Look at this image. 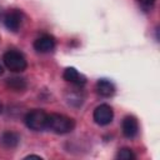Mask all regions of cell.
I'll use <instances>...</instances> for the list:
<instances>
[{
	"mask_svg": "<svg viewBox=\"0 0 160 160\" xmlns=\"http://www.w3.org/2000/svg\"><path fill=\"white\" fill-rule=\"evenodd\" d=\"M75 128V121L74 119L62 115V114H49L48 115V124H46V129L51 130L55 134H68L71 132Z\"/></svg>",
	"mask_w": 160,
	"mask_h": 160,
	"instance_id": "cell-1",
	"label": "cell"
},
{
	"mask_svg": "<svg viewBox=\"0 0 160 160\" xmlns=\"http://www.w3.org/2000/svg\"><path fill=\"white\" fill-rule=\"evenodd\" d=\"M2 61H4V65L6 66V69L12 72H21L28 66L25 56L18 50L6 51L2 56Z\"/></svg>",
	"mask_w": 160,
	"mask_h": 160,
	"instance_id": "cell-2",
	"label": "cell"
},
{
	"mask_svg": "<svg viewBox=\"0 0 160 160\" xmlns=\"http://www.w3.org/2000/svg\"><path fill=\"white\" fill-rule=\"evenodd\" d=\"M25 125L34 131H42L46 129L48 124V114L40 109H32L26 112L24 118Z\"/></svg>",
	"mask_w": 160,
	"mask_h": 160,
	"instance_id": "cell-3",
	"label": "cell"
},
{
	"mask_svg": "<svg viewBox=\"0 0 160 160\" xmlns=\"http://www.w3.org/2000/svg\"><path fill=\"white\" fill-rule=\"evenodd\" d=\"M92 119L100 126L109 125L114 119L112 108L110 105H108V104H100L99 106L95 108V110L92 112Z\"/></svg>",
	"mask_w": 160,
	"mask_h": 160,
	"instance_id": "cell-4",
	"label": "cell"
},
{
	"mask_svg": "<svg viewBox=\"0 0 160 160\" xmlns=\"http://www.w3.org/2000/svg\"><path fill=\"white\" fill-rule=\"evenodd\" d=\"M22 22V12L18 9L9 10L4 16V25L10 31H18Z\"/></svg>",
	"mask_w": 160,
	"mask_h": 160,
	"instance_id": "cell-5",
	"label": "cell"
},
{
	"mask_svg": "<svg viewBox=\"0 0 160 160\" xmlns=\"http://www.w3.org/2000/svg\"><path fill=\"white\" fill-rule=\"evenodd\" d=\"M54 48H55V39L49 34L41 35L34 41V49L41 54L50 52L54 50Z\"/></svg>",
	"mask_w": 160,
	"mask_h": 160,
	"instance_id": "cell-6",
	"label": "cell"
},
{
	"mask_svg": "<svg viewBox=\"0 0 160 160\" xmlns=\"http://www.w3.org/2000/svg\"><path fill=\"white\" fill-rule=\"evenodd\" d=\"M121 130L125 138L128 139H132L138 135L139 132V122L134 116H125L121 124Z\"/></svg>",
	"mask_w": 160,
	"mask_h": 160,
	"instance_id": "cell-7",
	"label": "cell"
},
{
	"mask_svg": "<svg viewBox=\"0 0 160 160\" xmlns=\"http://www.w3.org/2000/svg\"><path fill=\"white\" fill-rule=\"evenodd\" d=\"M62 78H64L65 81L71 82V84H74V85H76V86H82V85L86 82V78H85L82 74H80V72H79L75 68H72V66H69V68H66V69L64 70Z\"/></svg>",
	"mask_w": 160,
	"mask_h": 160,
	"instance_id": "cell-8",
	"label": "cell"
},
{
	"mask_svg": "<svg viewBox=\"0 0 160 160\" xmlns=\"http://www.w3.org/2000/svg\"><path fill=\"white\" fill-rule=\"evenodd\" d=\"M96 92L102 98H110L115 92V85L108 79H100L96 81Z\"/></svg>",
	"mask_w": 160,
	"mask_h": 160,
	"instance_id": "cell-9",
	"label": "cell"
},
{
	"mask_svg": "<svg viewBox=\"0 0 160 160\" xmlns=\"http://www.w3.org/2000/svg\"><path fill=\"white\" fill-rule=\"evenodd\" d=\"M20 136L14 131H4L0 136V144L6 149H14L19 145Z\"/></svg>",
	"mask_w": 160,
	"mask_h": 160,
	"instance_id": "cell-10",
	"label": "cell"
},
{
	"mask_svg": "<svg viewBox=\"0 0 160 160\" xmlns=\"http://www.w3.org/2000/svg\"><path fill=\"white\" fill-rule=\"evenodd\" d=\"M65 99H66V102L74 108H79L82 105L84 102V94L81 90H78V89H71V90H68L66 94H65Z\"/></svg>",
	"mask_w": 160,
	"mask_h": 160,
	"instance_id": "cell-11",
	"label": "cell"
},
{
	"mask_svg": "<svg viewBox=\"0 0 160 160\" xmlns=\"http://www.w3.org/2000/svg\"><path fill=\"white\" fill-rule=\"evenodd\" d=\"M6 86L12 91H24L28 86L26 80L20 76H12L6 79Z\"/></svg>",
	"mask_w": 160,
	"mask_h": 160,
	"instance_id": "cell-12",
	"label": "cell"
},
{
	"mask_svg": "<svg viewBox=\"0 0 160 160\" xmlns=\"http://www.w3.org/2000/svg\"><path fill=\"white\" fill-rule=\"evenodd\" d=\"M116 158L120 159V160H135L136 159V155L132 152L131 149H129V148H121L118 151Z\"/></svg>",
	"mask_w": 160,
	"mask_h": 160,
	"instance_id": "cell-13",
	"label": "cell"
},
{
	"mask_svg": "<svg viewBox=\"0 0 160 160\" xmlns=\"http://www.w3.org/2000/svg\"><path fill=\"white\" fill-rule=\"evenodd\" d=\"M139 2V5L144 9H151L154 5H155V1L156 0H136Z\"/></svg>",
	"mask_w": 160,
	"mask_h": 160,
	"instance_id": "cell-14",
	"label": "cell"
},
{
	"mask_svg": "<svg viewBox=\"0 0 160 160\" xmlns=\"http://www.w3.org/2000/svg\"><path fill=\"white\" fill-rule=\"evenodd\" d=\"M26 158H36V159H41V156H39V155H29V156H26ZM25 158V159H26Z\"/></svg>",
	"mask_w": 160,
	"mask_h": 160,
	"instance_id": "cell-15",
	"label": "cell"
},
{
	"mask_svg": "<svg viewBox=\"0 0 160 160\" xmlns=\"http://www.w3.org/2000/svg\"><path fill=\"white\" fill-rule=\"evenodd\" d=\"M2 72H4V69H2V66L0 65V75H2Z\"/></svg>",
	"mask_w": 160,
	"mask_h": 160,
	"instance_id": "cell-16",
	"label": "cell"
},
{
	"mask_svg": "<svg viewBox=\"0 0 160 160\" xmlns=\"http://www.w3.org/2000/svg\"><path fill=\"white\" fill-rule=\"evenodd\" d=\"M1 112H2V104L0 102V114H1Z\"/></svg>",
	"mask_w": 160,
	"mask_h": 160,
	"instance_id": "cell-17",
	"label": "cell"
},
{
	"mask_svg": "<svg viewBox=\"0 0 160 160\" xmlns=\"http://www.w3.org/2000/svg\"><path fill=\"white\" fill-rule=\"evenodd\" d=\"M0 16H1V9H0Z\"/></svg>",
	"mask_w": 160,
	"mask_h": 160,
	"instance_id": "cell-18",
	"label": "cell"
}]
</instances>
